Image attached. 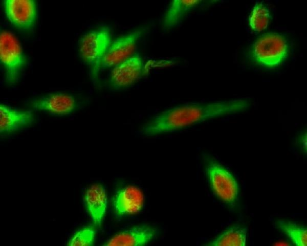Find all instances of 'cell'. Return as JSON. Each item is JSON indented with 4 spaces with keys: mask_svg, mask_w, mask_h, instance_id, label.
<instances>
[{
    "mask_svg": "<svg viewBox=\"0 0 307 246\" xmlns=\"http://www.w3.org/2000/svg\"><path fill=\"white\" fill-rule=\"evenodd\" d=\"M250 105L248 100L239 99L175 106L153 117L143 127L142 132L148 136L171 132L210 119L244 111Z\"/></svg>",
    "mask_w": 307,
    "mask_h": 246,
    "instance_id": "obj_1",
    "label": "cell"
},
{
    "mask_svg": "<svg viewBox=\"0 0 307 246\" xmlns=\"http://www.w3.org/2000/svg\"><path fill=\"white\" fill-rule=\"evenodd\" d=\"M288 51V43L283 36L268 33L255 42L252 55L256 63L272 68L278 65L286 58Z\"/></svg>",
    "mask_w": 307,
    "mask_h": 246,
    "instance_id": "obj_2",
    "label": "cell"
},
{
    "mask_svg": "<svg viewBox=\"0 0 307 246\" xmlns=\"http://www.w3.org/2000/svg\"><path fill=\"white\" fill-rule=\"evenodd\" d=\"M111 43V32L107 27H102L85 33L79 44L80 54L96 73L102 59Z\"/></svg>",
    "mask_w": 307,
    "mask_h": 246,
    "instance_id": "obj_3",
    "label": "cell"
},
{
    "mask_svg": "<svg viewBox=\"0 0 307 246\" xmlns=\"http://www.w3.org/2000/svg\"><path fill=\"white\" fill-rule=\"evenodd\" d=\"M0 59L6 69L7 81L14 83L25 64V59L17 39L10 32L1 33Z\"/></svg>",
    "mask_w": 307,
    "mask_h": 246,
    "instance_id": "obj_4",
    "label": "cell"
},
{
    "mask_svg": "<svg viewBox=\"0 0 307 246\" xmlns=\"http://www.w3.org/2000/svg\"><path fill=\"white\" fill-rule=\"evenodd\" d=\"M206 170L215 194L226 203L233 204L239 193L238 184L234 176L225 167L214 162L208 164Z\"/></svg>",
    "mask_w": 307,
    "mask_h": 246,
    "instance_id": "obj_5",
    "label": "cell"
},
{
    "mask_svg": "<svg viewBox=\"0 0 307 246\" xmlns=\"http://www.w3.org/2000/svg\"><path fill=\"white\" fill-rule=\"evenodd\" d=\"M142 33L141 30L134 31L111 42L102 59V67H114L131 56Z\"/></svg>",
    "mask_w": 307,
    "mask_h": 246,
    "instance_id": "obj_6",
    "label": "cell"
},
{
    "mask_svg": "<svg viewBox=\"0 0 307 246\" xmlns=\"http://www.w3.org/2000/svg\"><path fill=\"white\" fill-rule=\"evenodd\" d=\"M4 6L7 18L15 27L27 30L33 26L36 14L34 1L6 0Z\"/></svg>",
    "mask_w": 307,
    "mask_h": 246,
    "instance_id": "obj_7",
    "label": "cell"
},
{
    "mask_svg": "<svg viewBox=\"0 0 307 246\" xmlns=\"http://www.w3.org/2000/svg\"><path fill=\"white\" fill-rule=\"evenodd\" d=\"M142 60L141 56L135 54L114 67L110 82L116 88L126 87L135 83L141 76Z\"/></svg>",
    "mask_w": 307,
    "mask_h": 246,
    "instance_id": "obj_8",
    "label": "cell"
},
{
    "mask_svg": "<svg viewBox=\"0 0 307 246\" xmlns=\"http://www.w3.org/2000/svg\"><path fill=\"white\" fill-rule=\"evenodd\" d=\"M144 202V195L139 188L127 186L116 193L113 198V207L118 215L133 214L141 210Z\"/></svg>",
    "mask_w": 307,
    "mask_h": 246,
    "instance_id": "obj_9",
    "label": "cell"
},
{
    "mask_svg": "<svg viewBox=\"0 0 307 246\" xmlns=\"http://www.w3.org/2000/svg\"><path fill=\"white\" fill-rule=\"evenodd\" d=\"M157 234L156 228L138 226L122 231L109 239L104 245L137 246L148 243Z\"/></svg>",
    "mask_w": 307,
    "mask_h": 246,
    "instance_id": "obj_10",
    "label": "cell"
},
{
    "mask_svg": "<svg viewBox=\"0 0 307 246\" xmlns=\"http://www.w3.org/2000/svg\"><path fill=\"white\" fill-rule=\"evenodd\" d=\"M33 108L57 115H65L72 112L76 107L74 98L67 94L56 93L40 98L32 104Z\"/></svg>",
    "mask_w": 307,
    "mask_h": 246,
    "instance_id": "obj_11",
    "label": "cell"
},
{
    "mask_svg": "<svg viewBox=\"0 0 307 246\" xmlns=\"http://www.w3.org/2000/svg\"><path fill=\"white\" fill-rule=\"evenodd\" d=\"M84 203L94 223L100 225L107 206V197L105 188L100 184H95L90 187L84 195Z\"/></svg>",
    "mask_w": 307,
    "mask_h": 246,
    "instance_id": "obj_12",
    "label": "cell"
},
{
    "mask_svg": "<svg viewBox=\"0 0 307 246\" xmlns=\"http://www.w3.org/2000/svg\"><path fill=\"white\" fill-rule=\"evenodd\" d=\"M34 120L30 111L12 109L4 104L0 105V131L10 132L32 124Z\"/></svg>",
    "mask_w": 307,
    "mask_h": 246,
    "instance_id": "obj_13",
    "label": "cell"
},
{
    "mask_svg": "<svg viewBox=\"0 0 307 246\" xmlns=\"http://www.w3.org/2000/svg\"><path fill=\"white\" fill-rule=\"evenodd\" d=\"M201 2L199 0H174L171 2L163 19V26L171 28L178 25L187 14Z\"/></svg>",
    "mask_w": 307,
    "mask_h": 246,
    "instance_id": "obj_14",
    "label": "cell"
},
{
    "mask_svg": "<svg viewBox=\"0 0 307 246\" xmlns=\"http://www.w3.org/2000/svg\"><path fill=\"white\" fill-rule=\"evenodd\" d=\"M247 228L234 226L224 231L208 245L216 246H244L246 245Z\"/></svg>",
    "mask_w": 307,
    "mask_h": 246,
    "instance_id": "obj_15",
    "label": "cell"
},
{
    "mask_svg": "<svg viewBox=\"0 0 307 246\" xmlns=\"http://www.w3.org/2000/svg\"><path fill=\"white\" fill-rule=\"evenodd\" d=\"M277 226L296 245H306V228L298 225L294 222L282 220L277 222Z\"/></svg>",
    "mask_w": 307,
    "mask_h": 246,
    "instance_id": "obj_16",
    "label": "cell"
},
{
    "mask_svg": "<svg viewBox=\"0 0 307 246\" xmlns=\"http://www.w3.org/2000/svg\"><path fill=\"white\" fill-rule=\"evenodd\" d=\"M270 20L269 9L262 4H255L249 18V25L255 31H261L268 26Z\"/></svg>",
    "mask_w": 307,
    "mask_h": 246,
    "instance_id": "obj_17",
    "label": "cell"
},
{
    "mask_svg": "<svg viewBox=\"0 0 307 246\" xmlns=\"http://www.w3.org/2000/svg\"><path fill=\"white\" fill-rule=\"evenodd\" d=\"M95 231L91 227H86L77 231L69 241V246L91 245L93 244Z\"/></svg>",
    "mask_w": 307,
    "mask_h": 246,
    "instance_id": "obj_18",
    "label": "cell"
}]
</instances>
